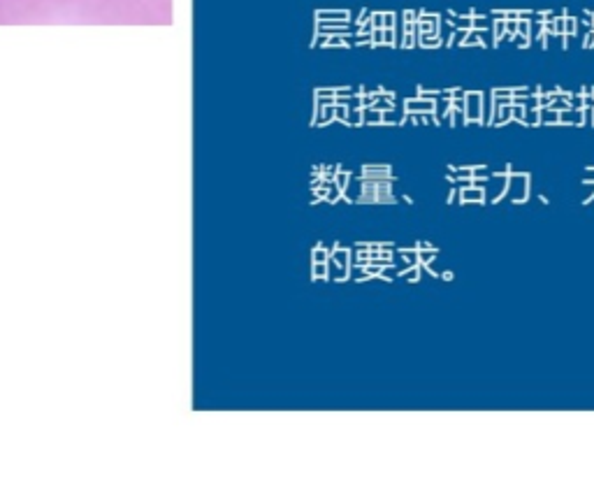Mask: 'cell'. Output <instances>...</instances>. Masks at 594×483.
Masks as SVG:
<instances>
[{"label": "cell", "mask_w": 594, "mask_h": 483, "mask_svg": "<svg viewBox=\"0 0 594 483\" xmlns=\"http://www.w3.org/2000/svg\"><path fill=\"white\" fill-rule=\"evenodd\" d=\"M480 102H483V93H467L464 96V119H467V123L483 119Z\"/></svg>", "instance_id": "6da1fadb"}, {"label": "cell", "mask_w": 594, "mask_h": 483, "mask_svg": "<svg viewBox=\"0 0 594 483\" xmlns=\"http://www.w3.org/2000/svg\"><path fill=\"white\" fill-rule=\"evenodd\" d=\"M406 107V114H418V112H425V114H432L434 112V100H425V98H411L404 102Z\"/></svg>", "instance_id": "7a4b0ae2"}, {"label": "cell", "mask_w": 594, "mask_h": 483, "mask_svg": "<svg viewBox=\"0 0 594 483\" xmlns=\"http://www.w3.org/2000/svg\"><path fill=\"white\" fill-rule=\"evenodd\" d=\"M462 202H485V191L480 186H462Z\"/></svg>", "instance_id": "3957f363"}, {"label": "cell", "mask_w": 594, "mask_h": 483, "mask_svg": "<svg viewBox=\"0 0 594 483\" xmlns=\"http://www.w3.org/2000/svg\"><path fill=\"white\" fill-rule=\"evenodd\" d=\"M362 177L364 179H388L390 177V167L388 165H364Z\"/></svg>", "instance_id": "277c9868"}, {"label": "cell", "mask_w": 594, "mask_h": 483, "mask_svg": "<svg viewBox=\"0 0 594 483\" xmlns=\"http://www.w3.org/2000/svg\"><path fill=\"white\" fill-rule=\"evenodd\" d=\"M332 260H334V263L339 265V270H346V272H348V265H351V255H348V251L344 249V244H337V246H334Z\"/></svg>", "instance_id": "5b68a950"}, {"label": "cell", "mask_w": 594, "mask_h": 483, "mask_svg": "<svg viewBox=\"0 0 594 483\" xmlns=\"http://www.w3.org/2000/svg\"><path fill=\"white\" fill-rule=\"evenodd\" d=\"M585 121V116H583V112L580 109H562L559 112V123H583Z\"/></svg>", "instance_id": "8992f818"}, {"label": "cell", "mask_w": 594, "mask_h": 483, "mask_svg": "<svg viewBox=\"0 0 594 483\" xmlns=\"http://www.w3.org/2000/svg\"><path fill=\"white\" fill-rule=\"evenodd\" d=\"M316 100H318L320 105H337V100H334V88H318V91H316Z\"/></svg>", "instance_id": "52a82bcc"}, {"label": "cell", "mask_w": 594, "mask_h": 483, "mask_svg": "<svg viewBox=\"0 0 594 483\" xmlns=\"http://www.w3.org/2000/svg\"><path fill=\"white\" fill-rule=\"evenodd\" d=\"M539 119H541V123H559V112L557 109H552V107H539Z\"/></svg>", "instance_id": "ba28073f"}, {"label": "cell", "mask_w": 594, "mask_h": 483, "mask_svg": "<svg viewBox=\"0 0 594 483\" xmlns=\"http://www.w3.org/2000/svg\"><path fill=\"white\" fill-rule=\"evenodd\" d=\"M381 116L383 114L379 109H374V107H364L362 109V123H383Z\"/></svg>", "instance_id": "9c48e42d"}, {"label": "cell", "mask_w": 594, "mask_h": 483, "mask_svg": "<svg viewBox=\"0 0 594 483\" xmlns=\"http://www.w3.org/2000/svg\"><path fill=\"white\" fill-rule=\"evenodd\" d=\"M348 181H351V172H337V175H334V186H337L341 193H346Z\"/></svg>", "instance_id": "30bf717a"}, {"label": "cell", "mask_w": 594, "mask_h": 483, "mask_svg": "<svg viewBox=\"0 0 594 483\" xmlns=\"http://www.w3.org/2000/svg\"><path fill=\"white\" fill-rule=\"evenodd\" d=\"M313 281H320V279H328V263H313Z\"/></svg>", "instance_id": "8fae6325"}, {"label": "cell", "mask_w": 594, "mask_h": 483, "mask_svg": "<svg viewBox=\"0 0 594 483\" xmlns=\"http://www.w3.org/2000/svg\"><path fill=\"white\" fill-rule=\"evenodd\" d=\"M346 123L348 126H360V123H362V107H360V109H357V107H355V109H348Z\"/></svg>", "instance_id": "7c38bea8"}, {"label": "cell", "mask_w": 594, "mask_h": 483, "mask_svg": "<svg viewBox=\"0 0 594 483\" xmlns=\"http://www.w3.org/2000/svg\"><path fill=\"white\" fill-rule=\"evenodd\" d=\"M330 260V251L325 249V244H318V249L313 251V263H328Z\"/></svg>", "instance_id": "4fadbf2b"}, {"label": "cell", "mask_w": 594, "mask_h": 483, "mask_svg": "<svg viewBox=\"0 0 594 483\" xmlns=\"http://www.w3.org/2000/svg\"><path fill=\"white\" fill-rule=\"evenodd\" d=\"M527 126H539L541 119H539V109H524V121Z\"/></svg>", "instance_id": "5bb4252c"}, {"label": "cell", "mask_w": 594, "mask_h": 483, "mask_svg": "<svg viewBox=\"0 0 594 483\" xmlns=\"http://www.w3.org/2000/svg\"><path fill=\"white\" fill-rule=\"evenodd\" d=\"M474 177V170H469V167H460V170H452L451 179H471Z\"/></svg>", "instance_id": "9a60e30c"}, {"label": "cell", "mask_w": 594, "mask_h": 483, "mask_svg": "<svg viewBox=\"0 0 594 483\" xmlns=\"http://www.w3.org/2000/svg\"><path fill=\"white\" fill-rule=\"evenodd\" d=\"M462 47H469V44H483L480 42V33H467L464 35V40H462Z\"/></svg>", "instance_id": "2e32d148"}, {"label": "cell", "mask_w": 594, "mask_h": 483, "mask_svg": "<svg viewBox=\"0 0 594 483\" xmlns=\"http://www.w3.org/2000/svg\"><path fill=\"white\" fill-rule=\"evenodd\" d=\"M346 116H348V107H346V105H344V107H341V105H334V119H337V121H344V123H346Z\"/></svg>", "instance_id": "e0dca14e"}, {"label": "cell", "mask_w": 594, "mask_h": 483, "mask_svg": "<svg viewBox=\"0 0 594 483\" xmlns=\"http://www.w3.org/2000/svg\"><path fill=\"white\" fill-rule=\"evenodd\" d=\"M492 96L495 98H513V88H495Z\"/></svg>", "instance_id": "ac0fdd59"}, {"label": "cell", "mask_w": 594, "mask_h": 483, "mask_svg": "<svg viewBox=\"0 0 594 483\" xmlns=\"http://www.w3.org/2000/svg\"><path fill=\"white\" fill-rule=\"evenodd\" d=\"M318 19H344V21H346V19H348V14H346V12H344V14H341V12H334V14H332V12H330V14H325V12H320V14H318Z\"/></svg>", "instance_id": "d6986e66"}, {"label": "cell", "mask_w": 594, "mask_h": 483, "mask_svg": "<svg viewBox=\"0 0 594 483\" xmlns=\"http://www.w3.org/2000/svg\"><path fill=\"white\" fill-rule=\"evenodd\" d=\"M325 44H328V47H341V44H344V37L341 35H330L328 40H325Z\"/></svg>", "instance_id": "ffe728a7"}, {"label": "cell", "mask_w": 594, "mask_h": 483, "mask_svg": "<svg viewBox=\"0 0 594 483\" xmlns=\"http://www.w3.org/2000/svg\"><path fill=\"white\" fill-rule=\"evenodd\" d=\"M423 47H439V37H434V35L423 37Z\"/></svg>", "instance_id": "44dd1931"}, {"label": "cell", "mask_w": 594, "mask_h": 483, "mask_svg": "<svg viewBox=\"0 0 594 483\" xmlns=\"http://www.w3.org/2000/svg\"><path fill=\"white\" fill-rule=\"evenodd\" d=\"M383 42H385V44H397V42H395V35H392L390 28H385V30H383Z\"/></svg>", "instance_id": "7402d4cb"}, {"label": "cell", "mask_w": 594, "mask_h": 483, "mask_svg": "<svg viewBox=\"0 0 594 483\" xmlns=\"http://www.w3.org/2000/svg\"><path fill=\"white\" fill-rule=\"evenodd\" d=\"M583 181H587V184H594V167L590 170V172H585V177H583Z\"/></svg>", "instance_id": "603a6c76"}, {"label": "cell", "mask_w": 594, "mask_h": 483, "mask_svg": "<svg viewBox=\"0 0 594 483\" xmlns=\"http://www.w3.org/2000/svg\"><path fill=\"white\" fill-rule=\"evenodd\" d=\"M504 35V24H497V40H501Z\"/></svg>", "instance_id": "cb8c5ba5"}, {"label": "cell", "mask_w": 594, "mask_h": 483, "mask_svg": "<svg viewBox=\"0 0 594 483\" xmlns=\"http://www.w3.org/2000/svg\"><path fill=\"white\" fill-rule=\"evenodd\" d=\"M592 102H594V98H592Z\"/></svg>", "instance_id": "d4e9b609"}, {"label": "cell", "mask_w": 594, "mask_h": 483, "mask_svg": "<svg viewBox=\"0 0 594 483\" xmlns=\"http://www.w3.org/2000/svg\"><path fill=\"white\" fill-rule=\"evenodd\" d=\"M592 114H594V109H592Z\"/></svg>", "instance_id": "484cf974"}]
</instances>
